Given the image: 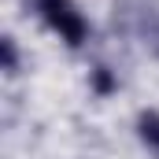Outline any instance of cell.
Returning a JSON list of instances; mask_svg holds the SVG:
<instances>
[{
  "mask_svg": "<svg viewBox=\"0 0 159 159\" xmlns=\"http://www.w3.org/2000/svg\"><path fill=\"white\" fill-rule=\"evenodd\" d=\"M115 22L122 30L137 34L144 48L159 59V11L152 0H115Z\"/></svg>",
  "mask_w": 159,
  "mask_h": 159,
  "instance_id": "cell-1",
  "label": "cell"
},
{
  "mask_svg": "<svg viewBox=\"0 0 159 159\" xmlns=\"http://www.w3.org/2000/svg\"><path fill=\"white\" fill-rule=\"evenodd\" d=\"M34 7H37V15L52 30H59V37L67 41V44H74V48L85 44L89 22H85V15H81L70 0H34Z\"/></svg>",
  "mask_w": 159,
  "mask_h": 159,
  "instance_id": "cell-2",
  "label": "cell"
},
{
  "mask_svg": "<svg viewBox=\"0 0 159 159\" xmlns=\"http://www.w3.org/2000/svg\"><path fill=\"white\" fill-rule=\"evenodd\" d=\"M137 133H141V141L159 156V111H141V119H137Z\"/></svg>",
  "mask_w": 159,
  "mask_h": 159,
  "instance_id": "cell-3",
  "label": "cell"
},
{
  "mask_svg": "<svg viewBox=\"0 0 159 159\" xmlns=\"http://www.w3.org/2000/svg\"><path fill=\"white\" fill-rule=\"evenodd\" d=\"M93 89H96L100 96H107V93L119 89V81H115V74H111L107 67H96V70H93Z\"/></svg>",
  "mask_w": 159,
  "mask_h": 159,
  "instance_id": "cell-4",
  "label": "cell"
},
{
  "mask_svg": "<svg viewBox=\"0 0 159 159\" xmlns=\"http://www.w3.org/2000/svg\"><path fill=\"white\" fill-rule=\"evenodd\" d=\"M0 52H4V74H15L19 70V48H15V37L0 41Z\"/></svg>",
  "mask_w": 159,
  "mask_h": 159,
  "instance_id": "cell-5",
  "label": "cell"
}]
</instances>
